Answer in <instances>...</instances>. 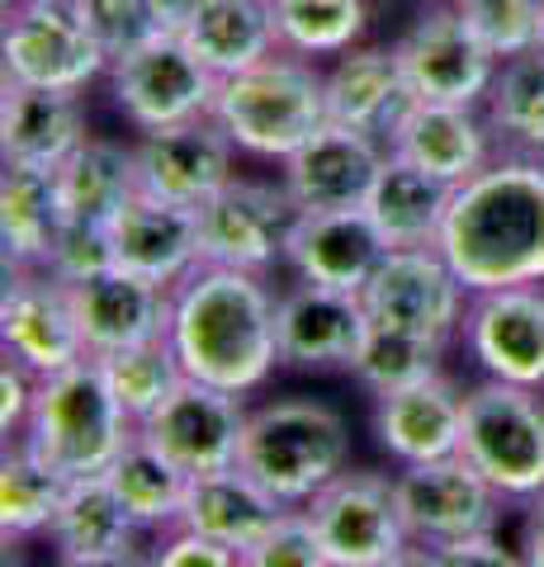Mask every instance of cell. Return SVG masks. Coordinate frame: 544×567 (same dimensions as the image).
I'll return each instance as SVG.
<instances>
[{"label":"cell","instance_id":"obj_26","mask_svg":"<svg viewBox=\"0 0 544 567\" xmlns=\"http://www.w3.org/2000/svg\"><path fill=\"white\" fill-rule=\"evenodd\" d=\"M85 137L91 133H85L81 91L6 81V100H0V156L6 162L58 171Z\"/></svg>","mask_w":544,"mask_h":567},{"label":"cell","instance_id":"obj_4","mask_svg":"<svg viewBox=\"0 0 544 567\" xmlns=\"http://www.w3.org/2000/svg\"><path fill=\"white\" fill-rule=\"evenodd\" d=\"M214 118L237 142V152L260 162H289L304 142L327 128V81L298 52H275L237 76L218 81Z\"/></svg>","mask_w":544,"mask_h":567},{"label":"cell","instance_id":"obj_3","mask_svg":"<svg viewBox=\"0 0 544 567\" xmlns=\"http://www.w3.org/2000/svg\"><path fill=\"white\" fill-rule=\"evenodd\" d=\"M133 435L137 425L110 393L100 360L85 354V360L39 379L29 421L14 440L66 477H91L110 468Z\"/></svg>","mask_w":544,"mask_h":567},{"label":"cell","instance_id":"obj_15","mask_svg":"<svg viewBox=\"0 0 544 567\" xmlns=\"http://www.w3.org/2000/svg\"><path fill=\"white\" fill-rule=\"evenodd\" d=\"M233 152H237V142L223 133V123L214 114L171 123V128H152L133 142L137 189L156 194L166 204L199 208L237 175Z\"/></svg>","mask_w":544,"mask_h":567},{"label":"cell","instance_id":"obj_19","mask_svg":"<svg viewBox=\"0 0 544 567\" xmlns=\"http://www.w3.org/2000/svg\"><path fill=\"white\" fill-rule=\"evenodd\" d=\"M389 142H379L346 123H327L285 162V189L294 194L298 213H331V208H365L379 181Z\"/></svg>","mask_w":544,"mask_h":567},{"label":"cell","instance_id":"obj_1","mask_svg":"<svg viewBox=\"0 0 544 567\" xmlns=\"http://www.w3.org/2000/svg\"><path fill=\"white\" fill-rule=\"evenodd\" d=\"M275 303L266 275L227 270V265H195L185 279L171 284L166 341L181 360L185 379L256 393L275 374Z\"/></svg>","mask_w":544,"mask_h":567},{"label":"cell","instance_id":"obj_35","mask_svg":"<svg viewBox=\"0 0 544 567\" xmlns=\"http://www.w3.org/2000/svg\"><path fill=\"white\" fill-rule=\"evenodd\" d=\"M66 487H72V477L43 464L39 454L14 440L6 450V464H0V535H6V544L48 535Z\"/></svg>","mask_w":544,"mask_h":567},{"label":"cell","instance_id":"obj_28","mask_svg":"<svg viewBox=\"0 0 544 567\" xmlns=\"http://www.w3.org/2000/svg\"><path fill=\"white\" fill-rule=\"evenodd\" d=\"M66 227L58 171L6 162L0 175V241H6V270H48L52 246Z\"/></svg>","mask_w":544,"mask_h":567},{"label":"cell","instance_id":"obj_9","mask_svg":"<svg viewBox=\"0 0 544 567\" xmlns=\"http://www.w3.org/2000/svg\"><path fill=\"white\" fill-rule=\"evenodd\" d=\"M110 95L137 133H152L214 114L218 76L181 33H156L152 43L110 66Z\"/></svg>","mask_w":544,"mask_h":567},{"label":"cell","instance_id":"obj_23","mask_svg":"<svg viewBox=\"0 0 544 567\" xmlns=\"http://www.w3.org/2000/svg\"><path fill=\"white\" fill-rule=\"evenodd\" d=\"M389 152L454 189L473 181L497 156L479 104H427V100L408 104V114L389 133Z\"/></svg>","mask_w":544,"mask_h":567},{"label":"cell","instance_id":"obj_47","mask_svg":"<svg viewBox=\"0 0 544 567\" xmlns=\"http://www.w3.org/2000/svg\"><path fill=\"white\" fill-rule=\"evenodd\" d=\"M204 6L208 0H152V14H156V24H162V33H185Z\"/></svg>","mask_w":544,"mask_h":567},{"label":"cell","instance_id":"obj_27","mask_svg":"<svg viewBox=\"0 0 544 567\" xmlns=\"http://www.w3.org/2000/svg\"><path fill=\"white\" fill-rule=\"evenodd\" d=\"M285 502L256 483V477L233 464V468H218V473H195L185 487V502H181V516H175L171 529H189V535H204V539H218L227 548H247L256 544L266 529L285 516Z\"/></svg>","mask_w":544,"mask_h":567},{"label":"cell","instance_id":"obj_17","mask_svg":"<svg viewBox=\"0 0 544 567\" xmlns=\"http://www.w3.org/2000/svg\"><path fill=\"white\" fill-rule=\"evenodd\" d=\"M0 346H6V354H14L20 364H29L39 379L85 360L72 289H66L52 270H6V293H0Z\"/></svg>","mask_w":544,"mask_h":567},{"label":"cell","instance_id":"obj_12","mask_svg":"<svg viewBox=\"0 0 544 567\" xmlns=\"http://www.w3.org/2000/svg\"><path fill=\"white\" fill-rule=\"evenodd\" d=\"M360 303L370 322L402 327L450 346V336L464 327L469 289L441 256V246H412V251H389L379 260V270L360 289Z\"/></svg>","mask_w":544,"mask_h":567},{"label":"cell","instance_id":"obj_30","mask_svg":"<svg viewBox=\"0 0 544 567\" xmlns=\"http://www.w3.org/2000/svg\"><path fill=\"white\" fill-rule=\"evenodd\" d=\"M58 194H62L66 223L110 233L119 213L143 194L137 189L133 147H124V142H114V137H85L58 166Z\"/></svg>","mask_w":544,"mask_h":567},{"label":"cell","instance_id":"obj_39","mask_svg":"<svg viewBox=\"0 0 544 567\" xmlns=\"http://www.w3.org/2000/svg\"><path fill=\"white\" fill-rule=\"evenodd\" d=\"M460 14L497 62L521 58L544 39V0H460Z\"/></svg>","mask_w":544,"mask_h":567},{"label":"cell","instance_id":"obj_43","mask_svg":"<svg viewBox=\"0 0 544 567\" xmlns=\"http://www.w3.org/2000/svg\"><path fill=\"white\" fill-rule=\"evenodd\" d=\"M152 567H242V554L189 529H166L152 548Z\"/></svg>","mask_w":544,"mask_h":567},{"label":"cell","instance_id":"obj_16","mask_svg":"<svg viewBox=\"0 0 544 567\" xmlns=\"http://www.w3.org/2000/svg\"><path fill=\"white\" fill-rule=\"evenodd\" d=\"M464 346L487 379L544 388V289L512 284V289L469 293Z\"/></svg>","mask_w":544,"mask_h":567},{"label":"cell","instance_id":"obj_37","mask_svg":"<svg viewBox=\"0 0 544 567\" xmlns=\"http://www.w3.org/2000/svg\"><path fill=\"white\" fill-rule=\"evenodd\" d=\"M441 354H445V341H431V336L370 322L365 327V341L356 350L350 374H356V383L365 388V393L383 398V393H393V388H408L417 379L441 374Z\"/></svg>","mask_w":544,"mask_h":567},{"label":"cell","instance_id":"obj_32","mask_svg":"<svg viewBox=\"0 0 544 567\" xmlns=\"http://www.w3.org/2000/svg\"><path fill=\"white\" fill-rule=\"evenodd\" d=\"M181 39L199 52V62L214 71L218 81L275 58V52H285L279 48V33H275L270 0H208Z\"/></svg>","mask_w":544,"mask_h":567},{"label":"cell","instance_id":"obj_44","mask_svg":"<svg viewBox=\"0 0 544 567\" xmlns=\"http://www.w3.org/2000/svg\"><path fill=\"white\" fill-rule=\"evenodd\" d=\"M431 567H525L516 548H506L497 535H473L431 548Z\"/></svg>","mask_w":544,"mask_h":567},{"label":"cell","instance_id":"obj_21","mask_svg":"<svg viewBox=\"0 0 544 567\" xmlns=\"http://www.w3.org/2000/svg\"><path fill=\"white\" fill-rule=\"evenodd\" d=\"M72 289V308H76V327L85 354H114L129 346H143L166 336V312H171V289L166 284H152L143 275L129 270H104L81 284H66Z\"/></svg>","mask_w":544,"mask_h":567},{"label":"cell","instance_id":"obj_7","mask_svg":"<svg viewBox=\"0 0 544 567\" xmlns=\"http://www.w3.org/2000/svg\"><path fill=\"white\" fill-rule=\"evenodd\" d=\"M0 66L6 81L48 91H85L110 76V58L85 24L81 0H6Z\"/></svg>","mask_w":544,"mask_h":567},{"label":"cell","instance_id":"obj_10","mask_svg":"<svg viewBox=\"0 0 544 567\" xmlns=\"http://www.w3.org/2000/svg\"><path fill=\"white\" fill-rule=\"evenodd\" d=\"M398 511L408 539L421 548H441L473 535H497L506 496L469 464L464 454H445L431 464H402L393 473Z\"/></svg>","mask_w":544,"mask_h":567},{"label":"cell","instance_id":"obj_20","mask_svg":"<svg viewBox=\"0 0 544 567\" xmlns=\"http://www.w3.org/2000/svg\"><path fill=\"white\" fill-rule=\"evenodd\" d=\"M383 256H389V241L379 237V227L365 208L298 213L285 246V265L298 279L346 289V293H360Z\"/></svg>","mask_w":544,"mask_h":567},{"label":"cell","instance_id":"obj_49","mask_svg":"<svg viewBox=\"0 0 544 567\" xmlns=\"http://www.w3.org/2000/svg\"><path fill=\"white\" fill-rule=\"evenodd\" d=\"M370 567H431V548H421V544H408V548H398L393 558H379Z\"/></svg>","mask_w":544,"mask_h":567},{"label":"cell","instance_id":"obj_18","mask_svg":"<svg viewBox=\"0 0 544 567\" xmlns=\"http://www.w3.org/2000/svg\"><path fill=\"white\" fill-rule=\"evenodd\" d=\"M365 327H370V317H365L360 293L298 279L275 303L279 364L312 369V374H331V369L350 374L356 350L365 341Z\"/></svg>","mask_w":544,"mask_h":567},{"label":"cell","instance_id":"obj_31","mask_svg":"<svg viewBox=\"0 0 544 567\" xmlns=\"http://www.w3.org/2000/svg\"><path fill=\"white\" fill-rule=\"evenodd\" d=\"M479 110L497 156L544 162V48L506 58Z\"/></svg>","mask_w":544,"mask_h":567},{"label":"cell","instance_id":"obj_34","mask_svg":"<svg viewBox=\"0 0 544 567\" xmlns=\"http://www.w3.org/2000/svg\"><path fill=\"white\" fill-rule=\"evenodd\" d=\"M104 477H110V487L119 492V502L129 506V516L143 529H156V535H166L175 525L185 487H189V473L175 468L143 435H133L129 445L119 450V458L104 468Z\"/></svg>","mask_w":544,"mask_h":567},{"label":"cell","instance_id":"obj_41","mask_svg":"<svg viewBox=\"0 0 544 567\" xmlns=\"http://www.w3.org/2000/svg\"><path fill=\"white\" fill-rule=\"evenodd\" d=\"M81 14L91 24L95 43L104 48V58H110V66L162 33V24L152 14V0H81Z\"/></svg>","mask_w":544,"mask_h":567},{"label":"cell","instance_id":"obj_50","mask_svg":"<svg viewBox=\"0 0 544 567\" xmlns=\"http://www.w3.org/2000/svg\"><path fill=\"white\" fill-rule=\"evenodd\" d=\"M431 6H460V0H431Z\"/></svg>","mask_w":544,"mask_h":567},{"label":"cell","instance_id":"obj_51","mask_svg":"<svg viewBox=\"0 0 544 567\" xmlns=\"http://www.w3.org/2000/svg\"><path fill=\"white\" fill-rule=\"evenodd\" d=\"M540 48H544V39H540Z\"/></svg>","mask_w":544,"mask_h":567},{"label":"cell","instance_id":"obj_48","mask_svg":"<svg viewBox=\"0 0 544 567\" xmlns=\"http://www.w3.org/2000/svg\"><path fill=\"white\" fill-rule=\"evenodd\" d=\"M58 567H152V548L124 544L114 554H95V558H58Z\"/></svg>","mask_w":544,"mask_h":567},{"label":"cell","instance_id":"obj_45","mask_svg":"<svg viewBox=\"0 0 544 567\" xmlns=\"http://www.w3.org/2000/svg\"><path fill=\"white\" fill-rule=\"evenodd\" d=\"M33 388H39V374L14 360V354H6V364H0V431H6V440L24 431L29 406H33Z\"/></svg>","mask_w":544,"mask_h":567},{"label":"cell","instance_id":"obj_25","mask_svg":"<svg viewBox=\"0 0 544 567\" xmlns=\"http://www.w3.org/2000/svg\"><path fill=\"white\" fill-rule=\"evenodd\" d=\"M322 81H327V118L370 133L379 142H389L398 118L408 114V104H412L398 52L379 48V43H356L350 52H341V58H331Z\"/></svg>","mask_w":544,"mask_h":567},{"label":"cell","instance_id":"obj_13","mask_svg":"<svg viewBox=\"0 0 544 567\" xmlns=\"http://www.w3.org/2000/svg\"><path fill=\"white\" fill-rule=\"evenodd\" d=\"M304 511L337 567H370L412 544L389 473L341 468Z\"/></svg>","mask_w":544,"mask_h":567},{"label":"cell","instance_id":"obj_42","mask_svg":"<svg viewBox=\"0 0 544 567\" xmlns=\"http://www.w3.org/2000/svg\"><path fill=\"white\" fill-rule=\"evenodd\" d=\"M48 270L58 275L62 284H81V279H91V275L114 270L110 233H100V227H76V223H66L62 237H58V246H52Z\"/></svg>","mask_w":544,"mask_h":567},{"label":"cell","instance_id":"obj_14","mask_svg":"<svg viewBox=\"0 0 544 567\" xmlns=\"http://www.w3.org/2000/svg\"><path fill=\"white\" fill-rule=\"evenodd\" d=\"M247 416L252 412L242 406V393H227V388L199 379H181L175 393L137 425V435L162 450L181 473L195 477L237 464Z\"/></svg>","mask_w":544,"mask_h":567},{"label":"cell","instance_id":"obj_36","mask_svg":"<svg viewBox=\"0 0 544 567\" xmlns=\"http://www.w3.org/2000/svg\"><path fill=\"white\" fill-rule=\"evenodd\" d=\"M279 48L298 58H341L370 29V0H270Z\"/></svg>","mask_w":544,"mask_h":567},{"label":"cell","instance_id":"obj_38","mask_svg":"<svg viewBox=\"0 0 544 567\" xmlns=\"http://www.w3.org/2000/svg\"><path fill=\"white\" fill-rule=\"evenodd\" d=\"M100 369H104V383H110V393L119 398V406L129 412L133 425H143L156 406L175 393V383L185 379V369L175 360L166 336L129 346V350H114V354H100Z\"/></svg>","mask_w":544,"mask_h":567},{"label":"cell","instance_id":"obj_11","mask_svg":"<svg viewBox=\"0 0 544 567\" xmlns=\"http://www.w3.org/2000/svg\"><path fill=\"white\" fill-rule=\"evenodd\" d=\"M393 52L412 100L427 104H483L502 66L469 29L460 6H431L427 14H417Z\"/></svg>","mask_w":544,"mask_h":567},{"label":"cell","instance_id":"obj_33","mask_svg":"<svg viewBox=\"0 0 544 567\" xmlns=\"http://www.w3.org/2000/svg\"><path fill=\"white\" fill-rule=\"evenodd\" d=\"M137 529L143 525L129 516V506L119 502L110 477L91 473V477H72L48 539L58 548V558H95V554H114L124 544H137Z\"/></svg>","mask_w":544,"mask_h":567},{"label":"cell","instance_id":"obj_22","mask_svg":"<svg viewBox=\"0 0 544 567\" xmlns=\"http://www.w3.org/2000/svg\"><path fill=\"white\" fill-rule=\"evenodd\" d=\"M374 440L398 464H431V458L460 454L464 425V388L450 374L417 379L408 388L374 398Z\"/></svg>","mask_w":544,"mask_h":567},{"label":"cell","instance_id":"obj_29","mask_svg":"<svg viewBox=\"0 0 544 567\" xmlns=\"http://www.w3.org/2000/svg\"><path fill=\"white\" fill-rule=\"evenodd\" d=\"M454 199V185L435 181V175L417 171L402 156H383L379 181L365 199V213L374 218L379 237L389 241V251H412V246H435L445 227V213Z\"/></svg>","mask_w":544,"mask_h":567},{"label":"cell","instance_id":"obj_8","mask_svg":"<svg viewBox=\"0 0 544 567\" xmlns=\"http://www.w3.org/2000/svg\"><path fill=\"white\" fill-rule=\"evenodd\" d=\"M199 260L227 265V270L270 275L285 265V246L298 223V204L285 189V181H252V175H233L214 199L199 208Z\"/></svg>","mask_w":544,"mask_h":567},{"label":"cell","instance_id":"obj_46","mask_svg":"<svg viewBox=\"0 0 544 567\" xmlns=\"http://www.w3.org/2000/svg\"><path fill=\"white\" fill-rule=\"evenodd\" d=\"M521 558H525V567H544V492L525 502V520H521Z\"/></svg>","mask_w":544,"mask_h":567},{"label":"cell","instance_id":"obj_24","mask_svg":"<svg viewBox=\"0 0 544 567\" xmlns=\"http://www.w3.org/2000/svg\"><path fill=\"white\" fill-rule=\"evenodd\" d=\"M110 251L119 270L171 289L199 265V213L156 194H137L110 227Z\"/></svg>","mask_w":544,"mask_h":567},{"label":"cell","instance_id":"obj_6","mask_svg":"<svg viewBox=\"0 0 544 567\" xmlns=\"http://www.w3.org/2000/svg\"><path fill=\"white\" fill-rule=\"evenodd\" d=\"M460 454L506 502L544 492V398L540 388L483 379L464 393Z\"/></svg>","mask_w":544,"mask_h":567},{"label":"cell","instance_id":"obj_2","mask_svg":"<svg viewBox=\"0 0 544 567\" xmlns=\"http://www.w3.org/2000/svg\"><path fill=\"white\" fill-rule=\"evenodd\" d=\"M435 246L469 293L544 284V162L493 156L454 189Z\"/></svg>","mask_w":544,"mask_h":567},{"label":"cell","instance_id":"obj_5","mask_svg":"<svg viewBox=\"0 0 544 567\" xmlns=\"http://www.w3.org/2000/svg\"><path fill=\"white\" fill-rule=\"evenodd\" d=\"M237 464L275 502L308 506L331 477L350 468V425L318 398H275L247 416Z\"/></svg>","mask_w":544,"mask_h":567},{"label":"cell","instance_id":"obj_40","mask_svg":"<svg viewBox=\"0 0 544 567\" xmlns=\"http://www.w3.org/2000/svg\"><path fill=\"white\" fill-rule=\"evenodd\" d=\"M242 567H337L304 506H289L256 544L242 548Z\"/></svg>","mask_w":544,"mask_h":567}]
</instances>
